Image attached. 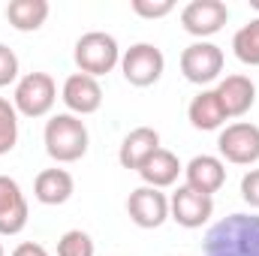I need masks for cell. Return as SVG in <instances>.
<instances>
[{"mask_svg": "<svg viewBox=\"0 0 259 256\" xmlns=\"http://www.w3.org/2000/svg\"><path fill=\"white\" fill-rule=\"evenodd\" d=\"M15 142H18V112L6 97H0V157L9 154Z\"/></svg>", "mask_w": 259, "mask_h": 256, "instance_id": "21", "label": "cell"}, {"mask_svg": "<svg viewBox=\"0 0 259 256\" xmlns=\"http://www.w3.org/2000/svg\"><path fill=\"white\" fill-rule=\"evenodd\" d=\"M232 52L241 64L259 66V18L247 21L235 36H232Z\"/></svg>", "mask_w": 259, "mask_h": 256, "instance_id": "20", "label": "cell"}, {"mask_svg": "<svg viewBox=\"0 0 259 256\" xmlns=\"http://www.w3.org/2000/svg\"><path fill=\"white\" fill-rule=\"evenodd\" d=\"M139 175H142L145 187H154V190L172 187V184L178 181V175H181V160H178L172 151H166V148H157V151H154V154H151V157L142 163Z\"/></svg>", "mask_w": 259, "mask_h": 256, "instance_id": "15", "label": "cell"}, {"mask_svg": "<svg viewBox=\"0 0 259 256\" xmlns=\"http://www.w3.org/2000/svg\"><path fill=\"white\" fill-rule=\"evenodd\" d=\"M127 214L136 226H142V229H157V226H163L166 217H169V199H166V193L154 190V187H139V190L130 193Z\"/></svg>", "mask_w": 259, "mask_h": 256, "instance_id": "11", "label": "cell"}, {"mask_svg": "<svg viewBox=\"0 0 259 256\" xmlns=\"http://www.w3.org/2000/svg\"><path fill=\"white\" fill-rule=\"evenodd\" d=\"M217 148H220V154H223L229 163H235V166H250V163L259 160V127L256 124H247V121L229 124V127L220 133Z\"/></svg>", "mask_w": 259, "mask_h": 256, "instance_id": "7", "label": "cell"}, {"mask_svg": "<svg viewBox=\"0 0 259 256\" xmlns=\"http://www.w3.org/2000/svg\"><path fill=\"white\" fill-rule=\"evenodd\" d=\"M211 214H214V199L187 184L178 187L169 199V217L184 229H199L202 223H208Z\"/></svg>", "mask_w": 259, "mask_h": 256, "instance_id": "8", "label": "cell"}, {"mask_svg": "<svg viewBox=\"0 0 259 256\" xmlns=\"http://www.w3.org/2000/svg\"><path fill=\"white\" fill-rule=\"evenodd\" d=\"M15 78H18V58H15V52L9 46L0 42V88L12 84Z\"/></svg>", "mask_w": 259, "mask_h": 256, "instance_id": "24", "label": "cell"}, {"mask_svg": "<svg viewBox=\"0 0 259 256\" xmlns=\"http://www.w3.org/2000/svg\"><path fill=\"white\" fill-rule=\"evenodd\" d=\"M118 64H121V49H118V39L112 33L91 30V33L78 36V42H75V66H78V72L97 78V75L112 72Z\"/></svg>", "mask_w": 259, "mask_h": 256, "instance_id": "3", "label": "cell"}, {"mask_svg": "<svg viewBox=\"0 0 259 256\" xmlns=\"http://www.w3.org/2000/svg\"><path fill=\"white\" fill-rule=\"evenodd\" d=\"M27 199L15 178L0 175V235H18L27 226Z\"/></svg>", "mask_w": 259, "mask_h": 256, "instance_id": "12", "label": "cell"}, {"mask_svg": "<svg viewBox=\"0 0 259 256\" xmlns=\"http://www.w3.org/2000/svg\"><path fill=\"white\" fill-rule=\"evenodd\" d=\"M12 256H49L46 253V247L42 244H36V241H24V244H18Z\"/></svg>", "mask_w": 259, "mask_h": 256, "instance_id": "26", "label": "cell"}, {"mask_svg": "<svg viewBox=\"0 0 259 256\" xmlns=\"http://www.w3.org/2000/svg\"><path fill=\"white\" fill-rule=\"evenodd\" d=\"M241 199H244L250 208L259 211V169H250V172L241 178Z\"/></svg>", "mask_w": 259, "mask_h": 256, "instance_id": "25", "label": "cell"}, {"mask_svg": "<svg viewBox=\"0 0 259 256\" xmlns=\"http://www.w3.org/2000/svg\"><path fill=\"white\" fill-rule=\"evenodd\" d=\"M226 21H229V9H226L223 0H193V3H187L184 12H181L184 30H187L190 36H199V39L214 36Z\"/></svg>", "mask_w": 259, "mask_h": 256, "instance_id": "9", "label": "cell"}, {"mask_svg": "<svg viewBox=\"0 0 259 256\" xmlns=\"http://www.w3.org/2000/svg\"><path fill=\"white\" fill-rule=\"evenodd\" d=\"M187 118H190V124H193L196 130L223 127L226 112H223V106H220L217 91H199L193 100H190V106H187Z\"/></svg>", "mask_w": 259, "mask_h": 256, "instance_id": "18", "label": "cell"}, {"mask_svg": "<svg viewBox=\"0 0 259 256\" xmlns=\"http://www.w3.org/2000/svg\"><path fill=\"white\" fill-rule=\"evenodd\" d=\"M181 72L193 84H211L223 72V52L214 42L199 39L181 52Z\"/></svg>", "mask_w": 259, "mask_h": 256, "instance_id": "6", "label": "cell"}, {"mask_svg": "<svg viewBox=\"0 0 259 256\" xmlns=\"http://www.w3.org/2000/svg\"><path fill=\"white\" fill-rule=\"evenodd\" d=\"M58 100V84L49 72H27L24 78H18L15 84V97L12 106L18 115L24 118H42L55 109Z\"/></svg>", "mask_w": 259, "mask_h": 256, "instance_id": "4", "label": "cell"}, {"mask_svg": "<svg viewBox=\"0 0 259 256\" xmlns=\"http://www.w3.org/2000/svg\"><path fill=\"white\" fill-rule=\"evenodd\" d=\"M214 91H217V97H220V106H223L226 118H241V115H247V112L253 109V103H256V84H253L247 75H241V72L226 75Z\"/></svg>", "mask_w": 259, "mask_h": 256, "instance_id": "13", "label": "cell"}, {"mask_svg": "<svg viewBox=\"0 0 259 256\" xmlns=\"http://www.w3.org/2000/svg\"><path fill=\"white\" fill-rule=\"evenodd\" d=\"M160 148V133L154 127H136L127 133V139L121 142V151H118V160L124 169H142V163Z\"/></svg>", "mask_w": 259, "mask_h": 256, "instance_id": "16", "label": "cell"}, {"mask_svg": "<svg viewBox=\"0 0 259 256\" xmlns=\"http://www.w3.org/2000/svg\"><path fill=\"white\" fill-rule=\"evenodd\" d=\"M0 256H6V253H3V244H0Z\"/></svg>", "mask_w": 259, "mask_h": 256, "instance_id": "28", "label": "cell"}, {"mask_svg": "<svg viewBox=\"0 0 259 256\" xmlns=\"http://www.w3.org/2000/svg\"><path fill=\"white\" fill-rule=\"evenodd\" d=\"M130 6H133V12L142 15V18H163V15H169V12L175 9L172 0H133Z\"/></svg>", "mask_w": 259, "mask_h": 256, "instance_id": "23", "label": "cell"}, {"mask_svg": "<svg viewBox=\"0 0 259 256\" xmlns=\"http://www.w3.org/2000/svg\"><path fill=\"white\" fill-rule=\"evenodd\" d=\"M72 175L66 169H42L33 181V196L42 205H64L72 196Z\"/></svg>", "mask_w": 259, "mask_h": 256, "instance_id": "17", "label": "cell"}, {"mask_svg": "<svg viewBox=\"0 0 259 256\" xmlns=\"http://www.w3.org/2000/svg\"><path fill=\"white\" fill-rule=\"evenodd\" d=\"M250 6H253V9H259V0H250Z\"/></svg>", "mask_w": 259, "mask_h": 256, "instance_id": "27", "label": "cell"}, {"mask_svg": "<svg viewBox=\"0 0 259 256\" xmlns=\"http://www.w3.org/2000/svg\"><path fill=\"white\" fill-rule=\"evenodd\" d=\"M61 100L69 109V115L81 118V115H94L100 106H103V88L94 75H84V72H72L61 88Z\"/></svg>", "mask_w": 259, "mask_h": 256, "instance_id": "10", "label": "cell"}, {"mask_svg": "<svg viewBox=\"0 0 259 256\" xmlns=\"http://www.w3.org/2000/svg\"><path fill=\"white\" fill-rule=\"evenodd\" d=\"M46 151L52 160L58 163H75L88 154V127L81 118L75 115H55L49 124H46Z\"/></svg>", "mask_w": 259, "mask_h": 256, "instance_id": "2", "label": "cell"}, {"mask_svg": "<svg viewBox=\"0 0 259 256\" xmlns=\"http://www.w3.org/2000/svg\"><path fill=\"white\" fill-rule=\"evenodd\" d=\"M184 175H187V187L205 193V196H214V193L226 184V166L214 154H199V157H193L184 166Z\"/></svg>", "mask_w": 259, "mask_h": 256, "instance_id": "14", "label": "cell"}, {"mask_svg": "<svg viewBox=\"0 0 259 256\" xmlns=\"http://www.w3.org/2000/svg\"><path fill=\"white\" fill-rule=\"evenodd\" d=\"M94 253H97L94 238L81 229H69L58 241V256H94Z\"/></svg>", "mask_w": 259, "mask_h": 256, "instance_id": "22", "label": "cell"}, {"mask_svg": "<svg viewBox=\"0 0 259 256\" xmlns=\"http://www.w3.org/2000/svg\"><path fill=\"white\" fill-rule=\"evenodd\" d=\"M46 18H49V0H12L6 6V21L21 33L39 30Z\"/></svg>", "mask_w": 259, "mask_h": 256, "instance_id": "19", "label": "cell"}, {"mask_svg": "<svg viewBox=\"0 0 259 256\" xmlns=\"http://www.w3.org/2000/svg\"><path fill=\"white\" fill-rule=\"evenodd\" d=\"M163 69H166V58L151 42L130 46L127 52H124V58H121V72H124V78H127L130 84H136V88H148V84L160 81Z\"/></svg>", "mask_w": 259, "mask_h": 256, "instance_id": "5", "label": "cell"}, {"mask_svg": "<svg viewBox=\"0 0 259 256\" xmlns=\"http://www.w3.org/2000/svg\"><path fill=\"white\" fill-rule=\"evenodd\" d=\"M205 256H259V214H229L205 235Z\"/></svg>", "mask_w": 259, "mask_h": 256, "instance_id": "1", "label": "cell"}]
</instances>
